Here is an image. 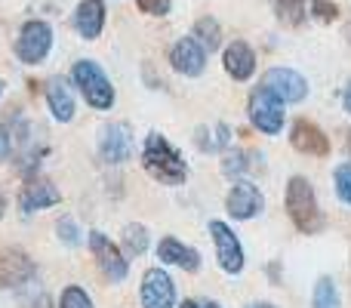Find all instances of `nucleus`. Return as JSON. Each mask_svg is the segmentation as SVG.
<instances>
[{"mask_svg":"<svg viewBox=\"0 0 351 308\" xmlns=\"http://www.w3.org/2000/svg\"><path fill=\"white\" fill-rule=\"evenodd\" d=\"M142 167L160 185H182L188 179L185 157L173 148V142L160 133H148L142 145Z\"/></svg>","mask_w":351,"mask_h":308,"instance_id":"nucleus-1","label":"nucleus"},{"mask_svg":"<svg viewBox=\"0 0 351 308\" xmlns=\"http://www.w3.org/2000/svg\"><path fill=\"white\" fill-rule=\"evenodd\" d=\"M284 204H287V216L296 225V231H302V235H317V231L324 228V213H321V204H317L315 185H311L305 176H293V179L287 182Z\"/></svg>","mask_w":351,"mask_h":308,"instance_id":"nucleus-2","label":"nucleus"},{"mask_svg":"<svg viewBox=\"0 0 351 308\" xmlns=\"http://www.w3.org/2000/svg\"><path fill=\"white\" fill-rule=\"evenodd\" d=\"M71 80L74 86L80 90V96L86 99V105L96 111H111L114 108V84H111V78L105 74V68L99 65L96 59H80L74 62L71 68Z\"/></svg>","mask_w":351,"mask_h":308,"instance_id":"nucleus-3","label":"nucleus"},{"mask_svg":"<svg viewBox=\"0 0 351 308\" xmlns=\"http://www.w3.org/2000/svg\"><path fill=\"white\" fill-rule=\"evenodd\" d=\"M53 49V25L47 19H28L16 37V59L22 65H37Z\"/></svg>","mask_w":351,"mask_h":308,"instance_id":"nucleus-4","label":"nucleus"},{"mask_svg":"<svg viewBox=\"0 0 351 308\" xmlns=\"http://www.w3.org/2000/svg\"><path fill=\"white\" fill-rule=\"evenodd\" d=\"M259 90H265L268 96H274L278 102L293 105L308 96V80L299 71H293V68H268L259 80Z\"/></svg>","mask_w":351,"mask_h":308,"instance_id":"nucleus-5","label":"nucleus"},{"mask_svg":"<svg viewBox=\"0 0 351 308\" xmlns=\"http://www.w3.org/2000/svg\"><path fill=\"white\" fill-rule=\"evenodd\" d=\"M90 250H93V259H96L99 272H102L111 284L127 281L130 262H127V256H123V250L117 247L108 235H102V231H90Z\"/></svg>","mask_w":351,"mask_h":308,"instance_id":"nucleus-6","label":"nucleus"},{"mask_svg":"<svg viewBox=\"0 0 351 308\" xmlns=\"http://www.w3.org/2000/svg\"><path fill=\"white\" fill-rule=\"evenodd\" d=\"M37 278V262L22 247L0 250V290H19Z\"/></svg>","mask_w":351,"mask_h":308,"instance_id":"nucleus-7","label":"nucleus"},{"mask_svg":"<svg viewBox=\"0 0 351 308\" xmlns=\"http://www.w3.org/2000/svg\"><path fill=\"white\" fill-rule=\"evenodd\" d=\"M210 237L216 244V259H219V268L225 274H241L247 259H243V247L237 241V235L228 228V222L222 219H213L210 222Z\"/></svg>","mask_w":351,"mask_h":308,"instance_id":"nucleus-8","label":"nucleus"},{"mask_svg":"<svg viewBox=\"0 0 351 308\" xmlns=\"http://www.w3.org/2000/svg\"><path fill=\"white\" fill-rule=\"evenodd\" d=\"M262 206H265V198H262L259 185H253L250 179H234V185L225 194V210H228V216L237 219V222L256 219L262 213Z\"/></svg>","mask_w":351,"mask_h":308,"instance_id":"nucleus-9","label":"nucleus"},{"mask_svg":"<svg viewBox=\"0 0 351 308\" xmlns=\"http://www.w3.org/2000/svg\"><path fill=\"white\" fill-rule=\"evenodd\" d=\"M247 115L259 133L278 136L284 130V102H278L274 96H268L265 90H256L247 102Z\"/></svg>","mask_w":351,"mask_h":308,"instance_id":"nucleus-10","label":"nucleus"},{"mask_svg":"<svg viewBox=\"0 0 351 308\" xmlns=\"http://www.w3.org/2000/svg\"><path fill=\"white\" fill-rule=\"evenodd\" d=\"M139 299H142V308H176V284L167 274V268L154 265L142 274Z\"/></svg>","mask_w":351,"mask_h":308,"instance_id":"nucleus-11","label":"nucleus"},{"mask_svg":"<svg viewBox=\"0 0 351 308\" xmlns=\"http://www.w3.org/2000/svg\"><path fill=\"white\" fill-rule=\"evenodd\" d=\"M133 145L136 142H133L130 123H108L99 133V154H102L105 163H114V167L127 163L133 157Z\"/></svg>","mask_w":351,"mask_h":308,"instance_id":"nucleus-12","label":"nucleus"},{"mask_svg":"<svg viewBox=\"0 0 351 308\" xmlns=\"http://www.w3.org/2000/svg\"><path fill=\"white\" fill-rule=\"evenodd\" d=\"M62 204V191L47 179V176H31L28 182L22 185V194H19V210L25 216L37 210H47V206H56Z\"/></svg>","mask_w":351,"mask_h":308,"instance_id":"nucleus-13","label":"nucleus"},{"mask_svg":"<svg viewBox=\"0 0 351 308\" xmlns=\"http://www.w3.org/2000/svg\"><path fill=\"white\" fill-rule=\"evenodd\" d=\"M170 65L182 78H200L206 68V49L194 37H179L170 49Z\"/></svg>","mask_w":351,"mask_h":308,"instance_id":"nucleus-14","label":"nucleus"},{"mask_svg":"<svg viewBox=\"0 0 351 308\" xmlns=\"http://www.w3.org/2000/svg\"><path fill=\"white\" fill-rule=\"evenodd\" d=\"M290 145L296 148L299 154H308V157H327L330 154V136L317 127L315 121H293L290 127Z\"/></svg>","mask_w":351,"mask_h":308,"instance_id":"nucleus-15","label":"nucleus"},{"mask_svg":"<svg viewBox=\"0 0 351 308\" xmlns=\"http://www.w3.org/2000/svg\"><path fill=\"white\" fill-rule=\"evenodd\" d=\"M222 68L231 80H250L256 74V53L250 43L243 40H231L228 47L222 49Z\"/></svg>","mask_w":351,"mask_h":308,"instance_id":"nucleus-16","label":"nucleus"},{"mask_svg":"<svg viewBox=\"0 0 351 308\" xmlns=\"http://www.w3.org/2000/svg\"><path fill=\"white\" fill-rule=\"evenodd\" d=\"M74 28L84 40H96L105 28V0H80L74 10Z\"/></svg>","mask_w":351,"mask_h":308,"instance_id":"nucleus-17","label":"nucleus"},{"mask_svg":"<svg viewBox=\"0 0 351 308\" xmlns=\"http://www.w3.org/2000/svg\"><path fill=\"white\" fill-rule=\"evenodd\" d=\"M158 259L164 262V265L182 268V272H197V268H200V253L194 247H188V244L176 241V237H160Z\"/></svg>","mask_w":351,"mask_h":308,"instance_id":"nucleus-18","label":"nucleus"},{"mask_svg":"<svg viewBox=\"0 0 351 308\" xmlns=\"http://www.w3.org/2000/svg\"><path fill=\"white\" fill-rule=\"evenodd\" d=\"M47 105L59 123L74 121V93H71V86H68L65 78H53L47 84Z\"/></svg>","mask_w":351,"mask_h":308,"instance_id":"nucleus-19","label":"nucleus"},{"mask_svg":"<svg viewBox=\"0 0 351 308\" xmlns=\"http://www.w3.org/2000/svg\"><path fill=\"white\" fill-rule=\"evenodd\" d=\"M191 37L206 49V53H216V49L222 47V25H219V19L204 16V19H197V22H194Z\"/></svg>","mask_w":351,"mask_h":308,"instance_id":"nucleus-20","label":"nucleus"},{"mask_svg":"<svg viewBox=\"0 0 351 308\" xmlns=\"http://www.w3.org/2000/svg\"><path fill=\"white\" fill-rule=\"evenodd\" d=\"M256 161H262V157L247 152V148H228V152L222 154V173L228 176V179H241L247 169L256 167Z\"/></svg>","mask_w":351,"mask_h":308,"instance_id":"nucleus-21","label":"nucleus"},{"mask_svg":"<svg viewBox=\"0 0 351 308\" xmlns=\"http://www.w3.org/2000/svg\"><path fill=\"white\" fill-rule=\"evenodd\" d=\"M311 308H342V296L339 287H336L333 278H317L315 290H311Z\"/></svg>","mask_w":351,"mask_h":308,"instance_id":"nucleus-22","label":"nucleus"},{"mask_svg":"<svg viewBox=\"0 0 351 308\" xmlns=\"http://www.w3.org/2000/svg\"><path fill=\"white\" fill-rule=\"evenodd\" d=\"M274 10H278V19L287 25H302L305 19H308V0H280V3H274Z\"/></svg>","mask_w":351,"mask_h":308,"instance_id":"nucleus-23","label":"nucleus"},{"mask_svg":"<svg viewBox=\"0 0 351 308\" xmlns=\"http://www.w3.org/2000/svg\"><path fill=\"white\" fill-rule=\"evenodd\" d=\"M148 250L145 225H127L123 228V256H142Z\"/></svg>","mask_w":351,"mask_h":308,"instance_id":"nucleus-24","label":"nucleus"},{"mask_svg":"<svg viewBox=\"0 0 351 308\" xmlns=\"http://www.w3.org/2000/svg\"><path fill=\"white\" fill-rule=\"evenodd\" d=\"M197 145H200V152H228V145H231V130H228V123H216V130H213V139L200 133Z\"/></svg>","mask_w":351,"mask_h":308,"instance_id":"nucleus-25","label":"nucleus"},{"mask_svg":"<svg viewBox=\"0 0 351 308\" xmlns=\"http://www.w3.org/2000/svg\"><path fill=\"white\" fill-rule=\"evenodd\" d=\"M59 308H93V299H90V293H86L84 287L71 284V287H65V290H62Z\"/></svg>","mask_w":351,"mask_h":308,"instance_id":"nucleus-26","label":"nucleus"},{"mask_svg":"<svg viewBox=\"0 0 351 308\" xmlns=\"http://www.w3.org/2000/svg\"><path fill=\"white\" fill-rule=\"evenodd\" d=\"M308 19H317V22L330 25L339 19V6L330 3V0H308Z\"/></svg>","mask_w":351,"mask_h":308,"instance_id":"nucleus-27","label":"nucleus"},{"mask_svg":"<svg viewBox=\"0 0 351 308\" xmlns=\"http://www.w3.org/2000/svg\"><path fill=\"white\" fill-rule=\"evenodd\" d=\"M333 182H336V194H339V200L351 206V161L339 163V167L333 169Z\"/></svg>","mask_w":351,"mask_h":308,"instance_id":"nucleus-28","label":"nucleus"},{"mask_svg":"<svg viewBox=\"0 0 351 308\" xmlns=\"http://www.w3.org/2000/svg\"><path fill=\"white\" fill-rule=\"evenodd\" d=\"M56 231H59V241L65 244V247H80V241H84V237H80V228L74 225V219H68V216L56 222Z\"/></svg>","mask_w":351,"mask_h":308,"instance_id":"nucleus-29","label":"nucleus"},{"mask_svg":"<svg viewBox=\"0 0 351 308\" xmlns=\"http://www.w3.org/2000/svg\"><path fill=\"white\" fill-rule=\"evenodd\" d=\"M136 6H139L145 16H167L173 0H136Z\"/></svg>","mask_w":351,"mask_h":308,"instance_id":"nucleus-30","label":"nucleus"},{"mask_svg":"<svg viewBox=\"0 0 351 308\" xmlns=\"http://www.w3.org/2000/svg\"><path fill=\"white\" fill-rule=\"evenodd\" d=\"M179 308H222V305L210 303V299H185V303H179Z\"/></svg>","mask_w":351,"mask_h":308,"instance_id":"nucleus-31","label":"nucleus"},{"mask_svg":"<svg viewBox=\"0 0 351 308\" xmlns=\"http://www.w3.org/2000/svg\"><path fill=\"white\" fill-rule=\"evenodd\" d=\"M342 108L351 115V80H348V86H346V93H342Z\"/></svg>","mask_w":351,"mask_h":308,"instance_id":"nucleus-32","label":"nucleus"},{"mask_svg":"<svg viewBox=\"0 0 351 308\" xmlns=\"http://www.w3.org/2000/svg\"><path fill=\"white\" fill-rule=\"evenodd\" d=\"M250 308H278V305H271V303H253Z\"/></svg>","mask_w":351,"mask_h":308,"instance_id":"nucleus-33","label":"nucleus"},{"mask_svg":"<svg viewBox=\"0 0 351 308\" xmlns=\"http://www.w3.org/2000/svg\"><path fill=\"white\" fill-rule=\"evenodd\" d=\"M3 204L6 200H3V191H0V216H3Z\"/></svg>","mask_w":351,"mask_h":308,"instance_id":"nucleus-34","label":"nucleus"},{"mask_svg":"<svg viewBox=\"0 0 351 308\" xmlns=\"http://www.w3.org/2000/svg\"><path fill=\"white\" fill-rule=\"evenodd\" d=\"M34 308H49V305H47V299H40V303H37Z\"/></svg>","mask_w":351,"mask_h":308,"instance_id":"nucleus-35","label":"nucleus"},{"mask_svg":"<svg viewBox=\"0 0 351 308\" xmlns=\"http://www.w3.org/2000/svg\"><path fill=\"white\" fill-rule=\"evenodd\" d=\"M0 93H3V80H0Z\"/></svg>","mask_w":351,"mask_h":308,"instance_id":"nucleus-36","label":"nucleus"},{"mask_svg":"<svg viewBox=\"0 0 351 308\" xmlns=\"http://www.w3.org/2000/svg\"><path fill=\"white\" fill-rule=\"evenodd\" d=\"M271 3H280V0H271Z\"/></svg>","mask_w":351,"mask_h":308,"instance_id":"nucleus-37","label":"nucleus"}]
</instances>
